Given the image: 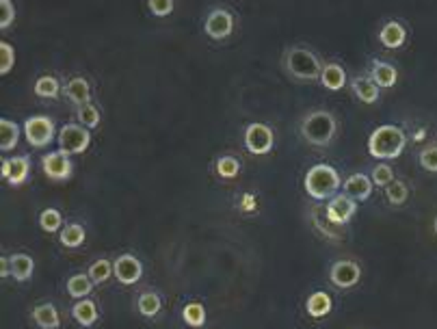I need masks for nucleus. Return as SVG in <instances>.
<instances>
[{"instance_id":"8","label":"nucleus","mask_w":437,"mask_h":329,"mask_svg":"<svg viewBox=\"0 0 437 329\" xmlns=\"http://www.w3.org/2000/svg\"><path fill=\"white\" fill-rule=\"evenodd\" d=\"M42 169L46 173V178H50V180H57V182H63V180H70L72 178V160H70V154H65L63 149H59V152H50L42 158Z\"/></svg>"},{"instance_id":"4","label":"nucleus","mask_w":437,"mask_h":329,"mask_svg":"<svg viewBox=\"0 0 437 329\" xmlns=\"http://www.w3.org/2000/svg\"><path fill=\"white\" fill-rule=\"evenodd\" d=\"M284 67L295 80H319L323 72L321 59L308 48H288L284 54Z\"/></svg>"},{"instance_id":"19","label":"nucleus","mask_w":437,"mask_h":329,"mask_svg":"<svg viewBox=\"0 0 437 329\" xmlns=\"http://www.w3.org/2000/svg\"><path fill=\"white\" fill-rule=\"evenodd\" d=\"M11 263V278L18 280V282H29L33 278V271H35V263L29 254H13L9 258Z\"/></svg>"},{"instance_id":"12","label":"nucleus","mask_w":437,"mask_h":329,"mask_svg":"<svg viewBox=\"0 0 437 329\" xmlns=\"http://www.w3.org/2000/svg\"><path fill=\"white\" fill-rule=\"evenodd\" d=\"M203 29H206V35L212 39H225L234 31V18H232L227 9H214L208 13Z\"/></svg>"},{"instance_id":"1","label":"nucleus","mask_w":437,"mask_h":329,"mask_svg":"<svg viewBox=\"0 0 437 329\" xmlns=\"http://www.w3.org/2000/svg\"><path fill=\"white\" fill-rule=\"evenodd\" d=\"M405 145H407V136L403 128L386 123V126H379L373 130L371 139H368V152L375 158L392 160L405 152Z\"/></svg>"},{"instance_id":"6","label":"nucleus","mask_w":437,"mask_h":329,"mask_svg":"<svg viewBox=\"0 0 437 329\" xmlns=\"http://www.w3.org/2000/svg\"><path fill=\"white\" fill-rule=\"evenodd\" d=\"M273 145H275V134L266 126V123H249L247 130H245V147L253 156H264L269 154Z\"/></svg>"},{"instance_id":"36","label":"nucleus","mask_w":437,"mask_h":329,"mask_svg":"<svg viewBox=\"0 0 437 329\" xmlns=\"http://www.w3.org/2000/svg\"><path fill=\"white\" fill-rule=\"evenodd\" d=\"M418 160H420V164H422V169L437 173V145H431V147L422 149L420 156H418Z\"/></svg>"},{"instance_id":"27","label":"nucleus","mask_w":437,"mask_h":329,"mask_svg":"<svg viewBox=\"0 0 437 329\" xmlns=\"http://www.w3.org/2000/svg\"><path fill=\"white\" fill-rule=\"evenodd\" d=\"M214 171L221 180H234L240 173V160L236 156H221L214 162Z\"/></svg>"},{"instance_id":"15","label":"nucleus","mask_w":437,"mask_h":329,"mask_svg":"<svg viewBox=\"0 0 437 329\" xmlns=\"http://www.w3.org/2000/svg\"><path fill=\"white\" fill-rule=\"evenodd\" d=\"M63 93H65V98L70 100L72 104L83 106V104H89V100H91V85H89L85 78L78 76V78H72L70 82H67Z\"/></svg>"},{"instance_id":"34","label":"nucleus","mask_w":437,"mask_h":329,"mask_svg":"<svg viewBox=\"0 0 437 329\" xmlns=\"http://www.w3.org/2000/svg\"><path fill=\"white\" fill-rule=\"evenodd\" d=\"M39 226H42L44 232H50V234H54V232H59L61 226H63V217L57 208H46L42 215H39Z\"/></svg>"},{"instance_id":"37","label":"nucleus","mask_w":437,"mask_h":329,"mask_svg":"<svg viewBox=\"0 0 437 329\" xmlns=\"http://www.w3.org/2000/svg\"><path fill=\"white\" fill-rule=\"evenodd\" d=\"M371 178H373V182L377 186H388L394 180V171H392L390 164H377V167L373 169Z\"/></svg>"},{"instance_id":"41","label":"nucleus","mask_w":437,"mask_h":329,"mask_svg":"<svg viewBox=\"0 0 437 329\" xmlns=\"http://www.w3.org/2000/svg\"><path fill=\"white\" fill-rule=\"evenodd\" d=\"M435 234H437V217H435Z\"/></svg>"},{"instance_id":"23","label":"nucleus","mask_w":437,"mask_h":329,"mask_svg":"<svg viewBox=\"0 0 437 329\" xmlns=\"http://www.w3.org/2000/svg\"><path fill=\"white\" fill-rule=\"evenodd\" d=\"M72 317L78 325L91 327L95 321H98V308H95L91 299H78V304H74V308H72Z\"/></svg>"},{"instance_id":"7","label":"nucleus","mask_w":437,"mask_h":329,"mask_svg":"<svg viewBox=\"0 0 437 329\" xmlns=\"http://www.w3.org/2000/svg\"><path fill=\"white\" fill-rule=\"evenodd\" d=\"M54 121L50 117L44 115H35L29 117L24 121V134H26V141H29L33 147H46L52 143L54 139Z\"/></svg>"},{"instance_id":"32","label":"nucleus","mask_w":437,"mask_h":329,"mask_svg":"<svg viewBox=\"0 0 437 329\" xmlns=\"http://www.w3.org/2000/svg\"><path fill=\"white\" fill-rule=\"evenodd\" d=\"M182 319L188 327H201L206 323V308L201 304H186L182 310Z\"/></svg>"},{"instance_id":"29","label":"nucleus","mask_w":437,"mask_h":329,"mask_svg":"<svg viewBox=\"0 0 437 329\" xmlns=\"http://www.w3.org/2000/svg\"><path fill=\"white\" fill-rule=\"evenodd\" d=\"M162 308V301L156 293H143L139 297V312L145 319H154Z\"/></svg>"},{"instance_id":"20","label":"nucleus","mask_w":437,"mask_h":329,"mask_svg":"<svg viewBox=\"0 0 437 329\" xmlns=\"http://www.w3.org/2000/svg\"><path fill=\"white\" fill-rule=\"evenodd\" d=\"M31 319L35 321L37 327H42V329H57V327L61 325L59 310L54 308L52 304H42V306H37V308L31 312Z\"/></svg>"},{"instance_id":"35","label":"nucleus","mask_w":437,"mask_h":329,"mask_svg":"<svg viewBox=\"0 0 437 329\" xmlns=\"http://www.w3.org/2000/svg\"><path fill=\"white\" fill-rule=\"evenodd\" d=\"M0 52H3V59H0V74H9L13 63H16V50L11 48L7 41H0Z\"/></svg>"},{"instance_id":"24","label":"nucleus","mask_w":437,"mask_h":329,"mask_svg":"<svg viewBox=\"0 0 437 329\" xmlns=\"http://www.w3.org/2000/svg\"><path fill=\"white\" fill-rule=\"evenodd\" d=\"M0 134H3V139H0V149H3V152H11L20 141V126L16 121L3 117L0 119Z\"/></svg>"},{"instance_id":"18","label":"nucleus","mask_w":437,"mask_h":329,"mask_svg":"<svg viewBox=\"0 0 437 329\" xmlns=\"http://www.w3.org/2000/svg\"><path fill=\"white\" fill-rule=\"evenodd\" d=\"M321 85L329 91H340L347 85V72L340 67L338 63H327L323 65V72H321Z\"/></svg>"},{"instance_id":"31","label":"nucleus","mask_w":437,"mask_h":329,"mask_svg":"<svg viewBox=\"0 0 437 329\" xmlns=\"http://www.w3.org/2000/svg\"><path fill=\"white\" fill-rule=\"evenodd\" d=\"M76 119H78L80 126L95 128L100 123V111L91 102L89 104H83V106H76Z\"/></svg>"},{"instance_id":"39","label":"nucleus","mask_w":437,"mask_h":329,"mask_svg":"<svg viewBox=\"0 0 437 329\" xmlns=\"http://www.w3.org/2000/svg\"><path fill=\"white\" fill-rule=\"evenodd\" d=\"M0 9H3V18H0V29H9L16 20V7L11 0H0Z\"/></svg>"},{"instance_id":"5","label":"nucleus","mask_w":437,"mask_h":329,"mask_svg":"<svg viewBox=\"0 0 437 329\" xmlns=\"http://www.w3.org/2000/svg\"><path fill=\"white\" fill-rule=\"evenodd\" d=\"M59 147L65 154H83L91 143V132L89 128L80 126V123H65L59 130Z\"/></svg>"},{"instance_id":"26","label":"nucleus","mask_w":437,"mask_h":329,"mask_svg":"<svg viewBox=\"0 0 437 329\" xmlns=\"http://www.w3.org/2000/svg\"><path fill=\"white\" fill-rule=\"evenodd\" d=\"M85 236H87V232L85 228L80 226V223H67L63 230H61V245L63 247H70V249H76V247H80L85 243Z\"/></svg>"},{"instance_id":"3","label":"nucleus","mask_w":437,"mask_h":329,"mask_svg":"<svg viewBox=\"0 0 437 329\" xmlns=\"http://www.w3.org/2000/svg\"><path fill=\"white\" fill-rule=\"evenodd\" d=\"M338 121L329 111H312L301 119V134L312 145H329L336 136Z\"/></svg>"},{"instance_id":"33","label":"nucleus","mask_w":437,"mask_h":329,"mask_svg":"<svg viewBox=\"0 0 437 329\" xmlns=\"http://www.w3.org/2000/svg\"><path fill=\"white\" fill-rule=\"evenodd\" d=\"M409 197V188L403 180H392L388 186H386V199L392 204V206H403Z\"/></svg>"},{"instance_id":"30","label":"nucleus","mask_w":437,"mask_h":329,"mask_svg":"<svg viewBox=\"0 0 437 329\" xmlns=\"http://www.w3.org/2000/svg\"><path fill=\"white\" fill-rule=\"evenodd\" d=\"M59 91H61V85L54 76H42L35 82V93L39 95V98H52L54 100L59 95Z\"/></svg>"},{"instance_id":"13","label":"nucleus","mask_w":437,"mask_h":329,"mask_svg":"<svg viewBox=\"0 0 437 329\" xmlns=\"http://www.w3.org/2000/svg\"><path fill=\"white\" fill-rule=\"evenodd\" d=\"M29 171H31L29 156H13L3 160V178L13 186L24 184V180L29 178Z\"/></svg>"},{"instance_id":"40","label":"nucleus","mask_w":437,"mask_h":329,"mask_svg":"<svg viewBox=\"0 0 437 329\" xmlns=\"http://www.w3.org/2000/svg\"><path fill=\"white\" fill-rule=\"evenodd\" d=\"M9 276H11V263L7 256H3L0 258V278H9Z\"/></svg>"},{"instance_id":"10","label":"nucleus","mask_w":437,"mask_h":329,"mask_svg":"<svg viewBox=\"0 0 437 329\" xmlns=\"http://www.w3.org/2000/svg\"><path fill=\"white\" fill-rule=\"evenodd\" d=\"M355 210H358V202L345 193V195H334L325 212H327V221L329 223L345 226L353 219Z\"/></svg>"},{"instance_id":"17","label":"nucleus","mask_w":437,"mask_h":329,"mask_svg":"<svg viewBox=\"0 0 437 329\" xmlns=\"http://www.w3.org/2000/svg\"><path fill=\"white\" fill-rule=\"evenodd\" d=\"M405 39H407V31H405V26L401 22H388L384 24V29H381L379 33V41L384 44L386 48L394 50V48H401L405 44Z\"/></svg>"},{"instance_id":"2","label":"nucleus","mask_w":437,"mask_h":329,"mask_svg":"<svg viewBox=\"0 0 437 329\" xmlns=\"http://www.w3.org/2000/svg\"><path fill=\"white\" fill-rule=\"evenodd\" d=\"M303 184H305V193L312 199H329L338 193V188L342 186V180H340L338 171L332 164L321 162L308 169Z\"/></svg>"},{"instance_id":"14","label":"nucleus","mask_w":437,"mask_h":329,"mask_svg":"<svg viewBox=\"0 0 437 329\" xmlns=\"http://www.w3.org/2000/svg\"><path fill=\"white\" fill-rule=\"evenodd\" d=\"M373 178H368L366 173H353L347 178V182H342V188L349 197H353L355 202H366L373 195Z\"/></svg>"},{"instance_id":"22","label":"nucleus","mask_w":437,"mask_h":329,"mask_svg":"<svg viewBox=\"0 0 437 329\" xmlns=\"http://www.w3.org/2000/svg\"><path fill=\"white\" fill-rule=\"evenodd\" d=\"M305 308H308L310 317H314V319H323V317H327V314L332 312L334 301H332V297L327 295V293L319 291V293H312V295L308 297Z\"/></svg>"},{"instance_id":"38","label":"nucleus","mask_w":437,"mask_h":329,"mask_svg":"<svg viewBox=\"0 0 437 329\" xmlns=\"http://www.w3.org/2000/svg\"><path fill=\"white\" fill-rule=\"evenodd\" d=\"M147 7L156 18H167L173 11V0H147Z\"/></svg>"},{"instance_id":"21","label":"nucleus","mask_w":437,"mask_h":329,"mask_svg":"<svg viewBox=\"0 0 437 329\" xmlns=\"http://www.w3.org/2000/svg\"><path fill=\"white\" fill-rule=\"evenodd\" d=\"M371 78L377 82L381 89H390V87L396 85V80H399V72H396L390 63L375 61L373 67H371Z\"/></svg>"},{"instance_id":"28","label":"nucleus","mask_w":437,"mask_h":329,"mask_svg":"<svg viewBox=\"0 0 437 329\" xmlns=\"http://www.w3.org/2000/svg\"><path fill=\"white\" fill-rule=\"evenodd\" d=\"M113 263H108L106 258H100V260H95V263L89 267V278L95 282V284H104L111 280L113 276Z\"/></svg>"},{"instance_id":"9","label":"nucleus","mask_w":437,"mask_h":329,"mask_svg":"<svg viewBox=\"0 0 437 329\" xmlns=\"http://www.w3.org/2000/svg\"><path fill=\"white\" fill-rule=\"evenodd\" d=\"M113 271H115V278L119 284H126L132 286L143 278V265L139 258H134L130 254H121L115 263H113Z\"/></svg>"},{"instance_id":"16","label":"nucleus","mask_w":437,"mask_h":329,"mask_svg":"<svg viewBox=\"0 0 437 329\" xmlns=\"http://www.w3.org/2000/svg\"><path fill=\"white\" fill-rule=\"evenodd\" d=\"M351 89H353V93H355V98H358L360 102H364V104H375L377 100H379V85L377 82L368 76V78H364V76H360V78H355L353 82H351Z\"/></svg>"},{"instance_id":"25","label":"nucleus","mask_w":437,"mask_h":329,"mask_svg":"<svg viewBox=\"0 0 437 329\" xmlns=\"http://www.w3.org/2000/svg\"><path fill=\"white\" fill-rule=\"evenodd\" d=\"M93 291V280L87 278L85 273H76L67 280V295L72 299H87Z\"/></svg>"},{"instance_id":"11","label":"nucleus","mask_w":437,"mask_h":329,"mask_svg":"<svg viewBox=\"0 0 437 329\" xmlns=\"http://www.w3.org/2000/svg\"><path fill=\"white\" fill-rule=\"evenodd\" d=\"M362 278V269L353 260H338L329 271V280L338 288H353Z\"/></svg>"}]
</instances>
